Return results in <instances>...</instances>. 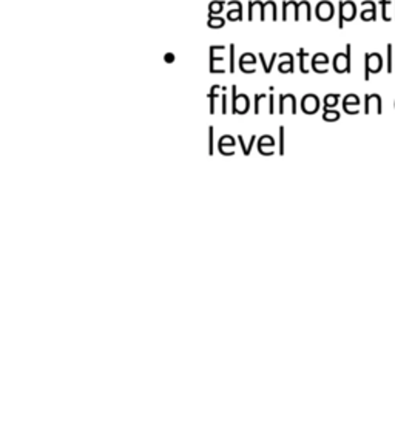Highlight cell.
<instances>
[{
    "instance_id": "cell-20",
    "label": "cell",
    "mask_w": 395,
    "mask_h": 445,
    "mask_svg": "<svg viewBox=\"0 0 395 445\" xmlns=\"http://www.w3.org/2000/svg\"><path fill=\"white\" fill-rule=\"evenodd\" d=\"M380 3H382V16H383V20H391V17L388 16V5L391 3L389 0H380Z\"/></svg>"
},
{
    "instance_id": "cell-12",
    "label": "cell",
    "mask_w": 395,
    "mask_h": 445,
    "mask_svg": "<svg viewBox=\"0 0 395 445\" xmlns=\"http://www.w3.org/2000/svg\"><path fill=\"white\" fill-rule=\"evenodd\" d=\"M227 19L229 20H232V22H239V20H242V5H241V2L235 6V9L232 8V9H229L227 11Z\"/></svg>"
},
{
    "instance_id": "cell-15",
    "label": "cell",
    "mask_w": 395,
    "mask_h": 445,
    "mask_svg": "<svg viewBox=\"0 0 395 445\" xmlns=\"http://www.w3.org/2000/svg\"><path fill=\"white\" fill-rule=\"evenodd\" d=\"M275 12L277 14V5L275 2H272V0H269V2H266L261 8V20H266L267 19V12Z\"/></svg>"
},
{
    "instance_id": "cell-6",
    "label": "cell",
    "mask_w": 395,
    "mask_h": 445,
    "mask_svg": "<svg viewBox=\"0 0 395 445\" xmlns=\"http://www.w3.org/2000/svg\"><path fill=\"white\" fill-rule=\"evenodd\" d=\"M302 16H304L306 20L310 22V19H312V11H310V3L307 2V0H301V2H298L296 14H295V20H301Z\"/></svg>"
},
{
    "instance_id": "cell-23",
    "label": "cell",
    "mask_w": 395,
    "mask_h": 445,
    "mask_svg": "<svg viewBox=\"0 0 395 445\" xmlns=\"http://www.w3.org/2000/svg\"><path fill=\"white\" fill-rule=\"evenodd\" d=\"M340 117V113L338 111H327L326 110V113H324V119L326 121H335V119H338Z\"/></svg>"
},
{
    "instance_id": "cell-11",
    "label": "cell",
    "mask_w": 395,
    "mask_h": 445,
    "mask_svg": "<svg viewBox=\"0 0 395 445\" xmlns=\"http://www.w3.org/2000/svg\"><path fill=\"white\" fill-rule=\"evenodd\" d=\"M296 6H298V3L295 2V0H287V2H284L283 3V20L291 19V14H294V19H295Z\"/></svg>"
},
{
    "instance_id": "cell-22",
    "label": "cell",
    "mask_w": 395,
    "mask_h": 445,
    "mask_svg": "<svg viewBox=\"0 0 395 445\" xmlns=\"http://www.w3.org/2000/svg\"><path fill=\"white\" fill-rule=\"evenodd\" d=\"M386 67H388V73L392 71V45L391 43H388V62H386Z\"/></svg>"
},
{
    "instance_id": "cell-5",
    "label": "cell",
    "mask_w": 395,
    "mask_h": 445,
    "mask_svg": "<svg viewBox=\"0 0 395 445\" xmlns=\"http://www.w3.org/2000/svg\"><path fill=\"white\" fill-rule=\"evenodd\" d=\"M232 93H233V113H246V110H249V98L246 95L236 96V85L232 87Z\"/></svg>"
},
{
    "instance_id": "cell-4",
    "label": "cell",
    "mask_w": 395,
    "mask_h": 445,
    "mask_svg": "<svg viewBox=\"0 0 395 445\" xmlns=\"http://www.w3.org/2000/svg\"><path fill=\"white\" fill-rule=\"evenodd\" d=\"M315 16L323 22L330 20L333 17V5L330 2H327V0H323V2H320L316 5Z\"/></svg>"
},
{
    "instance_id": "cell-13",
    "label": "cell",
    "mask_w": 395,
    "mask_h": 445,
    "mask_svg": "<svg viewBox=\"0 0 395 445\" xmlns=\"http://www.w3.org/2000/svg\"><path fill=\"white\" fill-rule=\"evenodd\" d=\"M224 6H225V3L221 2V0H213V2H210V5H208V14L210 16H216V14L222 12Z\"/></svg>"
},
{
    "instance_id": "cell-19",
    "label": "cell",
    "mask_w": 395,
    "mask_h": 445,
    "mask_svg": "<svg viewBox=\"0 0 395 445\" xmlns=\"http://www.w3.org/2000/svg\"><path fill=\"white\" fill-rule=\"evenodd\" d=\"M338 98H340V95H327V96L324 98V106H326V109H327V107H332V106H335V104L338 102Z\"/></svg>"
},
{
    "instance_id": "cell-25",
    "label": "cell",
    "mask_w": 395,
    "mask_h": 445,
    "mask_svg": "<svg viewBox=\"0 0 395 445\" xmlns=\"http://www.w3.org/2000/svg\"><path fill=\"white\" fill-rule=\"evenodd\" d=\"M270 113H273V96H270Z\"/></svg>"
},
{
    "instance_id": "cell-24",
    "label": "cell",
    "mask_w": 395,
    "mask_h": 445,
    "mask_svg": "<svg viewBox=\"0 0 395 445\" xmlns=\"http://www.w3.org/2000/svg\"><path fill=\"white\" fill-rule=\"evenodd\" d=\"M165 61L169 62V64L173 62V61H175V56H173L172 53H167V54H165Z\"/></svg>"
},
{
    "instance_id": "cell-7",
    "label": "cell",
    "mask_w": 395,
    "mask_h": 445,
    "mask_svg": "<svg viewBox=\"0 0 395 445\" xmlns=\"http://www.w3.org/2000/svg\"><path fill=\"white\" fill-rule=\"evenodd\" d=\"M329 64V57L324 54V53H316L313 57H312V68L313 71L316 73H326L327 68H323L320 65H327Z\"/></svg>"
},
{
    "instance_id": "cell-14",
    "label": "cell",
    "mask_w": 395,
    "mask_h": 445,
    "mask_svg": "<svg viewBox=\"0 0 395 445\" xmlns=\"http://www.w3.org/2000/svg\"><path fill=\"white\" fill-rule=\"evenodd\" d=\"M207 26L211 28V29L222 28V26H225V19L224 17H218V16H210L208 20H207Z\"/></svg>"
},
{
    "instance_id": "cell-17",
    "label": "cell",
    "mask_w": 395,
    "mask_h": 445,
    "mask_svg": "<svg viewBox=\"0 0 395 445\" xmlns=\"http://www.w3.org/2000/svg\"><path fill=\"white\" fill-rule=\"evenodd\" d=\"M246 64H256V57L252 54V53H246V54H242L241 57H239V68L241 67H244Z\"/></svg>"
},
{
    "instance_id": "cell-26",
    "label": "cell",
    "mask_w": 395,
    "mask_h": 445,
    "mask_svg": "<svg viewBox=\"0 0 395 445\" xmlns=\"http://www.w3.org/2000/svg\"><path fill=\"white\" fill-rule=\"evenodd\" d=\"M394 19H395V16H394Z\"/></svg>"
},
{
    "instance_id": "cell-10",
    "label": "cell",
    "mask_w": 395,
    "mask_h": 445,
    "mask_svg": "<svg viewBox=\"0 0 395 445\" xmlns=\"http://www.w3.org/2000/svg\"><path fill=\"white\" fill-rule=\"evenodd\" d=\"M281 59H286V62H281L278 70L280 73H292L294 71V56L291 53H283L280 54Z\"/></svg>"
},
{
    "instance_id": "cell-8",
    "label": "cell",
    "mask_w": 395,
    "mask_h": 445,
    "mask_svg": "<svg viewBox=\"0 0 395 445\" xmlns=\"http://www.w3.org/2000/svg\"><path fill=\"white\" fill-rule=\"evenodd\" d=\"M369 6V9H363L361 12V19L363 20H375L377 19V5L372 2V0H363L361 6Z\"/></svg>"
},
{
    "instance_id": "cell-9",
    "label": "cell",
    "mask_w": 395,
    "mask_h": 445,
    "mask_svg": "<svg viewBox=\"0 0 395 445\" xmlns=\"http://www.w3.org/2000/svg\"><path fill=\"white\" fill-rule=\"evenodd\" d=\"M318 98L315 95H306L304 99H302V110L306 113H315L318 110Z\"/></svg>"
},
{
    "instance_id": "cell-16",
    "label": "cell",
    "mask_w": 395,
    "mask_h": 445,
    "mask_svg": "<svg viewBox=\"0 0 395 445\" xmlns=\"http://www.w3.org/2000/svg\"><path fill=\"white\" fill-rule=\"evenodd\" d=\"M298 57H299V70H301V73H307L309 68L306 67L304 59L309 57V53H306L304 48H299V51H298Z\"/></svg>"
},
{
    "instance_id": "cell-1",
    "label": "cell",
    "mask_w": 395,
    "mask_h": 445,
    "mask_svg": "<svg viewBox=\"0 0 395 445\" xmlns=\"http://www.w3.org/2000/svg\"><path fill=\"white\" fill-rule=\"evenodd\" d=\"M351 53H352V45L347 43L346 45V54L338 53L335 57H333V68H335L337 73H351Z\"/></svg>"
},
{
    "instance_id": "cell-18",
    "label": "cell",
    "mask_w": 395,
    "mask_h": 445,
    "mask_svg": "<svg viewBox=\"0 0 395 445\" xmlns=\"http://www.w3.org/2000/svg\"><path fill=\"white\" fill-rule=\"evenodd\" d=\"M277 56H278L277 53H273V54H272V59H270V62H266V61H264V54L260 53V61H261V64H263L266 73H270V71H272V67H273V62H275Z\"/></svg>"
},
{
    "instance_id": "cell-2",
    "label": "cell",
    "mask_w": 395,
    "mask_h": 445,
    "mask_svg": "<svg viewBox=\"0 0 395 445\" xmlns=\"http://www.w3.org/2000/svg\"><path fill=\"white\" fill-rule=\"evenodd\" d=\"M338 8H340L338 28L341 29V28L344 26V20H346V22H351V20L355 19L357 6H355V3L352 2V0H346V2H340V3H338Z\"/></svg>"
},
{
    "instance_id": "cell-3",
    "label": "cell",
    "mask_w": 395,
    "mask_h": 445,
    "mask_svg": "<svg viewBox=\"0 0 395 445\" xmlns=\"http://www.w3.org/2000/svg\"><path fill=\"white\" fill-rule=\"evenodd\" d=\"M364 59H366V73H364V79L369 81L371 73H378L383 68V57L378 53H366Z\"/></svg>"
},
{
    "instance_id": "cell-21",
    "label": "cell",
    "mask_w": 395,
    "mask_h": 445,
    "mask_svg": "<svg viewBox=\"0 0 395 445\" xmlns=\"http://www.w3.org/2000/svg\"><path fill=\"white\" fill-rule=\"evenodd\" d=\"M230 68H229V71L230 73H235V43H230Z\"/></svg>"
}]
</instances>
